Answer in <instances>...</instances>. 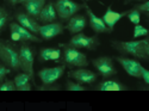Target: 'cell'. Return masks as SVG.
I'll return each mask as SVG.
<instances>
[{
  "mask_svg": "<svg viewBox=\"0 0 149 111\" xmlns=\"http://www.w3.org/2000/svg\"><path fill=\"white\" fill-rule=\"evenodd\" d=\"M84 8L86 11V16H87V20H88L90 27L97 35L98 34H110V32H112L105 25V23L103 22V19L100 17H98L87 4L84 3Z\"/></svg>",
  "mask_w": 149,
  "mask_h": 111,
  "instance_id": "obj_13",
  "label": "cell"
},
{
  "mask_svg": "<svg viewBox=\"0 0 149 111\" xmlns=\"http://www.w3.org/2000/svg\"><path fill=\"white\" fill-rule=\"evenodd\" d=\"M65 31V25L61 22H53V23H47L40 25V31L38 35L43 41H49L53 40L54 37L63 34Z\"/></svg>",
  "mask_w": 149,
  "mask_h": 111,
  "instance_id": "obj_11",
  "label": "cell"
},
{
  "mask_svg": "<svg viewBox=\"0 0 149 111\" xmlns=\"http://www.w3.org/2000/svg\"><path fill=\"white\" fill-rule=\"evenodd\" d=\"M140 71H141V79H143L144 84L148 85L149 84V71L146 69L143 66L140 67Z\"/></svg>",
  "mask_w": 149,
  "mask_h": 111,
  "instance_id": "obj_30",
  "label": "cell"
},
{
  "mask_svg": "<svg viewBox=\"0 0 149 111\" xmlns=\"http://www.w3.org/2000/svg\"><path fill=\"white\" fill-rule=\"evenodd\" d=\"M0 85H1V82H0Z\"/></svg>",
  "mask_w": 149,
  "mask_h": 111,
  "instance_id": "obj_36",
  "label": "cell"
},
{
  "mask_svg": "<svg viewBox=\"0 0 149 111\" xmlns=\"http://www.w3.org/2000/svg\"><path fill=\"white\" fill-rule=\"evenodd\" d=\"M11 41H13V42H23L20 35L18 32H16V31H11Z\"/></svg>",
  "mask_w": 149,
  "mask_h": 111,
  "instance_id": "obj_31",
  "label": "cell"
},
{
  "mask_svg": "<svg viewBox=\"0 0 149 111\" xmlns=\"http://www.w3.org/2000/svg\"><path fill=\"white\" fill-rule=\"evenodd\" d=\"M8 28H10V31H16L20 35L23 42H35V43H41L43 40L41 38V37H37V35L32 34L31 31H29L28 29L23 28L22 25H19V24L17 22H11L8 24Z\"/></svg>",
  "mask_w": 149,
  "mask_h": 111,
  "instance_id": "obj_16",
  "label": "cell"
},
{
  "mask_svg": "<svg viewBox=\"0 0 149 111\" xmlns=\"http://www.w3.org/2000/svg\"><path fill=\"white\" fill-rule=\"evenodd\" d=\"M65 71H66L65 65H60L56 67H47L38 71L37 77L41 79L42 84H54L63 75Z\"/></svg>",
  "mask_w": 149,
  "mask_h": 111,
  "instance_id": "obj_9",
  "label": "cell"
},
{
  "mask_svg": "<svg viewBox=\"0 0 149 111\" xmlns=\"http://www.w3.org/2000/svg\"><path fill=\"white\" fill-rule=\"evenodd\" d=\"M15 85H16V91H31L32 85H31V79L26 73H18L13 79Z\"/></svg>",
  "mask_w": 149,
  "mask_h": 111,
  "instance_id": "obj_21",
  "label": "cell"
},
{
  "mask_svg": "<svg viewBox=\"0 0 149 111\" xmlns=\"http://www.w3.org/2000/svg\"><path fill=\"white\" fill-rule=\"evenodd\" d=\"M85 1H90V0H85Z\"/></svg>",
  "mask_w": 149,
  "mask_h": 111,
  "instance_id": "obj_35",
  "label": "cell"
},
{
  "mask_svg": "<svg viewBox=\"0 0 149 111\" xmlns=\"http://www.w3.org/2000/svg\"><path fill=\"white\" fill-rule=\"evenodd\" d=\"M12 18H13V16H12L11 11L7 10L5 6H0V35L5 31Z\"/></svg>",
  "mask_w": 149,
  "mask_h": 111,
  "instance_id": "obj_22",
  "label": "cell"
},
{
  "mask_svg": "<svg viewBox=\"0 0 149 111\" xmlns=\"http://www.w3.org/2000/svg\"><path fill=\"white\" fill-rule=\"evenodd\" d=\"M0 91H16V85H15V81L13 80H4L0 85Z\"/></svg>",
  "mask_w": 149,
  "mask_h": 111,
  "instance_id": "obj_28",
  "label": "cell"
},
{
  "mask_svg": "<svg viewBox=\"0 0 149 111\" xmlns=\"http://www.w3.org/2000/svg\"><path fill=\"white\" fill-rule=\"evenodd\" d=\"M148 36V29L141 24H136L135 28H134V34L132 37L134 38H139V37H146Z\"/></svg>",
  "mask_w": 149,
  "mask_h": 111,
  "instance_id": "obj_26",
  "label": "cell"
},
{
  "mask_svg": "<svg viewBox=\"0 0 149 111\" xmlns=\"http://www.w3.org/2000/svg\"><path fill=\"white\" fill-rule=\"evenodd\" d=\"M112 59H113V61H117L130 77L141 79L140 67L142 65L136 59H130V57H125V56H113Z\"/></svg>",
  "mask_w": 149,
  "mask_h": 111,
  "instance_id": "obj_12",
  "label": "cell"
},
{
  "mask_svg": "<svg viewBox=\"0 0 149 111\" xmlns=\"http://www.w3.org/2000/svg\"><path fill=\"white\" fill-rule=\"evenodd\" d=\"M111 45L122 55L132 56L135 59L148 61L149 59V38L132 40V41H111Z\"/></svg>",
  "mask_w": 149,
  "mask_h": 111,
  "instance_id": "obj_1",
  "label": "cell"
},
{
  "mask_svg": "<svg viewBox=\"0 0 149 111\" xmlns=\"http://www.w3.org/2000/svg\"><path fill=\"white\" fill-rule=\"evenodd\" d=\"M15 19L16 22L19 24V25H22L23 28L28 29L29 31H31L32 34L35 35H38V31H40V25L41 24L37 22V19L32 18L30 15H28L25 11H24L23 7H18L16 8L15 11Z\"/></svg>",
  "mask_w": 149,
  "mask_h": 111,
  "instance_id": "obj_8",
  "label": "cell"
},
{
  "mask_svg": "<svg viewBox=\"0 0 149 111\" xmlns=\"http://www.w3.org/2000/svg\"><path fill=\"white\" fill-rule=\"evenodd\" d=\"M12 71L10 68H7L5 65H0V82H3L6 79V75L11 73Z\"/></svg>",
  "mask_w": 149,
  "mask_h": 111,
  "instance_id": "obj_29",
  "label": "cell"
},
{
  "mask_svg": "<svg viewBox=\"0 0 149 111\" xmlns=\"http://www.w3.org/2000/svg\"><path fill=\"white\" fill-rule=\"evenodd\" d=\"M68 78L75 80L82 85H92L98 79V73L80 67L77 69H70L68 72Z\"/></svg>",
  "mask_w": 149,
  "mask_h": 111,
  "instance_id": "obj_10",
  "label": "cell"
},
{
  "mask_svg": "<svg viewBox=\"0 0 149 111\" xmlns=\"http://www.w3.org/2000/svg\"><path fill=\"white\" fill-rule=\"evenodd\" d=\"M86 25H87V16L77 13L67 20L65 29H67L70 35H75V34L82 32L84 29L86 28Z\"/></svg>",
  "mask_w": 149,
  "mask_h": 111,
  "instance_id": "obj_14",
  "label": "cell"
},
{
  "mask_svg": "<svg viewBox=\"0 0 149 111\" xmlns=\"http://www.w3.org/2000/svg\"><path fill=\"white\" fill-rule=\"evenodd\" d=\"M56 20H57V13L54 6V0H48L44 7L42 8L38 18H37V22L42 24H47V23L56 22Z\"/></svg>",
  "mask_w": 149,
  "mask_h": 111,
  "instance_id": "obj_15",
  "label": "cell"
},
{
  "mask_svg": "<svg viewBox=\"0 0 149 111\" xmlns=\"http://www.w3.org/2000/svg\"><path fill=\"white\" fill-rule=\"evenodd\" d=\"M125 17H128V19L134 24V25L141 23V13L135 8H132L130 11H127V16Z\"/></svg>",
  "mask_w": 149,
  "mask_h": 111,
  "instance_id": "obj_24",
  "label": "cell"
},
{
  "mask_svg": "<svg viewBox=\"0 0 149 111\" xmlns=\"http://www.w3.org/2000/svg\"><path fill=\"white\" fill-rule=\"evenodd\" d=\"M38 57L41 62H45V61H55V62H58L61 57V49L52 48V47L41 48L38 53Z\"/></svg>",
  "mask_w": 149,
  "mask_h": 111,
  "instance_id": "obj_18",
  "label": "cell"
},
{
  "mask_svg": "<svg viewBox=\"0 0 149 111\" xmlns=\"http://www.w3.org/2000/svg\"><path fill=\"white\" fill-rule=\"evenodd\" d=\"M36 56V49L28 42H23L19 47V61H20V68L24 73H26L30 77L33 86H36L35 81V73H33V62Z\"/></svg>",
  "mask_w": 149,
  "mask_h": 111,
  "instance_id": "obj_3",
  "label": "cell"
},
{
  "mask_svg": "<svg viewBox=\"0 0 149 111\" xmlns=\"http://www.w3.org/2000/svg\"><path fill=\"white\" fill-rule=\"evenodd\" d=\"M93 90L97 91H127L128 87L124 84L116 81V80H103L97 86H94Z\"/></svg>",
  "mask_w": 149,
  "mask_h": 111,
  "instance_id": "obj_19",
  "label": "cell"
},
{
  "mask_svg": "<svg viewBox=\"0 0 149 111\" xmlns=\"http://www.w3.org/2000/svg\"><path fill=\"white\" fill-rule=\"evenodd\" d=\"M48 0H32V1H29L26 4L23 5V8L25 10V12L28 15H30L32 18L37 19L41 13L42 8L44 7V5L47 4Z\"/></svg>",
  "mask_w": 149,
  "mask_h": 111,
  "instance_id": "obj_20",
  "label": "cell"
},
{
  "mask_svg": "<svg viewBox=\"0 0 149 111\" xmlns=\"http://www.w3.org/2000/svg\"><path fill=\"white\" fill-rule=\"evenodd\" d=\"M6 1H7V4H10L11 6H16V5L18 4L19 0H6Z\"/></svg>",
  "mask_w": 149,
  "mask_h": 111,
  "instance_id": "obj_32",
  "label": "cell"
},
{
  "mask_svg": "<svg viewBox=\"0 0 149 111\" xmlns=\"http://www.w3.org/2000/svg\"><path fill=\"white\" fill-rule=\"evenodd\" d=\"M65 90L67 91H73V92H79V91H87L88 89L86 87V86H84L82 84L75 81V80H72L70 78L66 80L65 82Z\"/></svg>",
  "mask_w": 149,
  "mask_h": 111,
  "instance_id": "obj_23",
  "label": "cell"
},
{
  "mask_svg": "<svg viewBox=\"0 0 149 111\" xmlns=\"http://www.w3.org/2000/svg\"><path fill=\"white\" fill-rule=\"evenodd\" d=\"M61 89H62V86L60 84H56V82H54V84H42L41 86L36 85V87H35V90H37V91H60Z\"/></svg>",
  "mask_w": 149,
  "mask_h": 111,
  "instance_id": "obj_25",
  "label": "cell"
},
{
  "mask_svg": "<svg viewBox=\"0 0 149 111\" xmlns=\"http://www.w3.org/2000/svg\"><path fill=\"white\" fill-rule=\"evenodd\" d=\"M54 6L61 22H67L70 17L84 8V4L75 3L73 0H54Z\"/></svg>",
  "mask_w": 149,
  "mask_h": 111,
  "instance_id": "obj_6",
  "label": "cell"
},
{
  "mask_svg": "<svg viewBox=\"0 0 149 111\" xmlns=\"http://www.w3.org/2000/svg\"><path fill=\"white\" fill-rule=\"evenodd\" d=\"M134 8L137 10L140 13H146L148 16L149 15V1L148 0H144L142 3L136 4V5H134Z\"/></svg>",
  "mask_w": 149,
  "mask_h": 111,
  "instance_id": "obj_27",
  "label": "cell"
},
{
  "mask_svg": "<svg viewBox=\"0 0 149 111\" xmlns=\"http://www.w3.org/2000/svg\"><path fill=\"white\" fill-rule=\"evenodd\" d=\"M130 1H139V3H142V1H144V0H125V4H128V3H130Z\"/></svg>",
  "mask_w": 149,
  "mask_h": 111,
  "instance_id": "obj_34",
  "label": "cell"
},
{
  "mask_svg": "<svg viewBox=\"0 0 149 111\" xmlns=\"http://www.w3.org/2000/svg\"><path fill=\"white\" fill-rule=\"evenodd\" d=\"M93 67L97 69L98 75H102V78L107 79L117 74V69L115 67L113 59L110 56H99L93 59L92 61Z\"/></svg>",
  "mask_w": 149,
  "mask_h": 111,
  "instance_id": "obj_7",
  "label": "cell"
},
{
  "mask_svg": "<svg viewBox=\"0 0 149 111\" xmlns=\"http://www.w3.org/2000/svg\"><path fill=\"white\" fill-rule=\"evenodd\" d=\"M29 1H32V0H19L18 4H20V5L23 6L24 4H26V3H29Z\"/></svg>",
  "mask_w": 149,
  "mask_h": 111,
  "instance_id": "obj_33",
  "label": "cell"
},
{
  "mask_svg": "<svg viewBox=\"0 0 149 111\" xmlns=\"http://www.w3.org/2000/svg\"><path fill=\"white\" fill-rule=\"evenodd\" d=\"M0 61L10 68L12 72H19L20 61H19V47L16 42L11 40H0Z\"/></svg>",
  "mask_w": 149,
  "mask_h": 111,
  "instance_id": "obj_2",
  "label": "cell"
},
{
  "mask_svg": "<svg viewBox=\"0 0 149 111\" xmlns=\"http://www.w3.org/2000/svg\"><path fill=\"white\" fill-rule=\"evenodd\" d=\"M127 16V11H124V12H116L112 10V7L111 6H107L106 8V12L104 13V16L102 17L103 22L105 23V25L111 30V31H113V28L116 24L123 19L124 17Z\"/></svg>",
  "mask_w": 149,
  "mask_h": 111,
  "instance_id": "obj_17",
  "label": "cell"
},
{
  "mask_svg": "<svg viewBox=\"0 0 149 111\" xmlns=\"http://www.w3.org/2000/svg\"><path fill=\"white\" fill-rule=\"evenodd\" d=\"M58 47L63 48V65L66 67L73 68V67H87L88 60L86 54L81 53L79 49L70 48L65 45L63 43H60Z\"/></svg>",
  "mask_w": 149,
  "mask_h": 111,
  "instance_id": "obj_4",
  "label": "cell"
},
{
  "mask_svg": "<svg viewBox=\"0 0 149 111\" xmlns=\"http://www.w3.org/2000/svg\"><path fill=\"white\" fill-rule=\"evenodd\" d=\"M67 47L75 48V49H87V50H95L100 44L98 35L87 36L84 32H79L72 36L68 43H63Z\"/></svg>",
  "mask_w": 149,
  "mask_h": 111,
  "instance_id": "obj_5",
  "label": "cell"
}]
</instances>
